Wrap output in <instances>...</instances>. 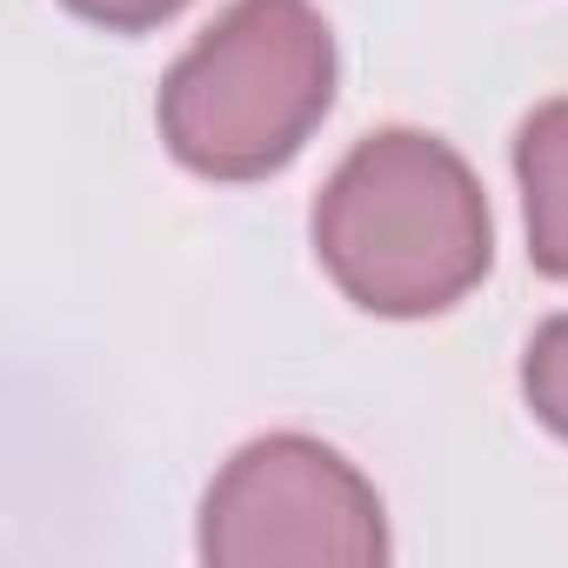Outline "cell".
I'll return each instance as SVG.
<instances>
[{"mask_svg": "<svg viewBox=\"0 0 568 568\" xmlns=\"http://www.w3.org/2000/svg\"><path fill=\"white\" fill-rule=\"evenodd\" d=\"M315 254L368 315H442L495 261L481 181L448 141L382 128L328 174L315 201Z\"/></svg>", "mask_w": 568, "mask_h": 568, "instance_id": "cell-1", "label": "cell"}, {"mask_svg": "<svg viewBox=\"0 0 568 568\" xmlns=\"http://www.w3.org/2000/svg\"><path fill=\"white\" fill-rule=\"evenodd\" d=\"M335 101V34L308 0H234L174 61L161 141L207 181L288 168Z\"/></svg>", "mask_w": 568, "mask_h": 568, "instance_id": "cell-2", "label": "cell"}, {"mask_svg": "<svg viewBox=\"0 0 568 568\" xmlns=\"http://www.w3.org/2000/svg\"><path fill=\"white\" fill-rule=\"evenodd\" d=\"M201 555L214 568H368L388 555L382 495L328 442L261 435L214 475Z\"/></svg>", "mask_w": 568, "mask_h": 568, "instance_id": "cell-3", "label": "cell"}, {"mask_svg": "<svg viewBox=\"0 0 568 568\" xmlns=\"http://www.w3.org/2000/svg\"><path fill=\"white\" fill-rule=\"evenodd\" d=\"M515 174L528 207V261L568 281V101H548L521 121Z\"/></svg>", "mask_w": 568, "mask_h": 568, "instance_id": "cell-4", "label": "cell"}, {"mask_svg": "<svg viewBox=\"0 0 568 568\" xmlns=\"http://www.w3.org/2000/svg\"><path fill=\"white\" fill-rule=\"evenodd\" d=\"M521 395H528L535 422L568 442V315H555L548 328H535L528 362H521Z\"/></svg>", "mask_w": 568, "mask_h": 568, "instance_id": "cell-5", "label": "cell"}, {"mask_svg": "<svg viewBox=\"0 0 568 568\" xmlns=\"http://www.w3.org/2000/svg\"><path fill=\"white\" fill-rule=\"evenodd\" d=\"M68 8H74L81 21L108 28V34H141V28L174 21V14L187 8V0H68Z\"/></svg>", "mask_w": 568, "mask_h": 568, "instance_id": "cell-6", "label": "cell"}]
</instances>
